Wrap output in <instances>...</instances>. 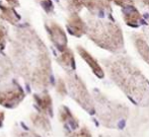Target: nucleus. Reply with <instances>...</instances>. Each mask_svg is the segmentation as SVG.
<instances>
[{"mask_svg": "<svg viewBox=\"0 0 149 137\" xmlns=\"http://www.w3.org/2000/svg\"><path fill=\"white\" fill-rule=\"evenodd\" d=\"M17 33L11 44V52L18 72L33 87L43 89L48 86L51 76L47 48L31 29H22Z\"/></svg>", "mask_w": 149, "mask_h": 137, "instance_id": "nucleus-1", "label": "nucleus"}, {"mask_svg": "<svg viewBox=\"0 0 149 137\" xmlns=\"http://www.w3.org/2000/svg\"><path fill=\"white\" fill-rule=\"evenodd\" d=\"M102 62L112 80L124 92L136 103L147 104L149 102V81L129 59L115 57Z\"/></svg>", "mask_w": 149, "mask_h": 137, "instance_id": "nucleus-2", "label": "nucleus"}, {"mask_svg": "<svg viewBox=\"0 0 149 137\" xmlns=\"http://www.w3.org/2000/svg\"><path fill=\"white\" fill-rule=\"evenodd\" d=\"M86 34L93 43L102 49L112 53H120L124 50L122 29L115 22L88 17Z\"/></svg>", "mask_w": 149, "mask_h": 137, "instance_id": "nucleus-3", "label": "nucleus"}, {"mask_svg": "<svg viewBox=\"0 0 149 137\" xmlns=\"http://www.w3.org/2000/svg\"><path fill=\"white\" fill-rule=\"evenodd\" d=\"M98 109V118L107 127H117L119 123L125 121L128 115V109L125 105H120L109 101L106 96L98 94L95 96Z\"/></svg>", "mask_w": 149, "mask_h": 137, "instance_id": "nucleus-4", "label": "nucleus"}, {"mask_svg": "<svg viewBox=\"0 0 149 137\" xmlns=\"http://www.w3.org/2000/svg\"><path fill=\"white\" fill-rule=\"evenodd\" d=\"M67 85L70 92L71 96L82 107L85 111H87L89 114H93L95 111L94 103L91 96L89 94L85 84L81 80L79 76L76 74L70 72L67 76Z\"/></svg>", "mask_w": 149, "mask_h": 137, "instance_id": "nucleus-5", "label": "nucleus"}, {"mask_svg": "<svg viewBox=\"0 0 149 137\" xmlns=\"http://www.w3.org/2000/svg\"><path fill=\"white\" fill-rule=\"evenodd\" d=\"M24 99V92L19 85L0 90V105L6 108H14Z\"/></svg>", "mask_w": 149, "mask_h": 137, "instance_id": "nucleus-6", "label": "nucleus"}, {"mask_svg": "<svg viewBox=\"0 0 149 137\" xmlns=\"http://www.w3.org/2000/svg\"><path fill=\"white\" fill-rule=\"evenodd\" d=\"M46 29L49 31V36L51 41L55 45V47L60 52L67 49V37L64 29L56 22H50L48 26H46Z\"/></svg>", "mask_w": 149, "mask_h": 137, "instance_id": "nucleus-7", "label": "nucleus"}, {"mask_svg": "<svg viewBox=\"0 0 149 137\" xmlns=\"http://www.w3.org/2000/svg\"><path fill=\"white\" fill-rule=\"evenodd\" d=\"M67 27L69 33L75 37H81L87 31V24L77 13H71L67 20Z\"/></svg>", "mask_w": 149, "mask_h": 137, "instance_id": "nucleus-8", "label": "nucleus"}, {"mask_svg": "<svg viewBox=\"0 0 149 137\" xmlns=\"http://www.w3.org/2000/svg\"><path fill=\"white\" fill-rule=\"evenodd\" d=\"M123 18L126 24L132 27H137L142 22V15L139 10L133 5H128L123 7Z\"/></svg>", "mask_w": 149, "mask_h": 137, "instance_id": "nucleus-9", "label": "nucleus"}, {"mask_svg": "<svg viewBox=\"0 0 149 137\" xmlns=\"http://www.w3.org/2000/svg\"><path fill=\"white\" fill-rule=\"evenodd\" d=\"M77 52H78V54L81 56V58L88 64V66L91 68V70L93 71V73L96 76L100 77V78H102V77L104 76V69L102 68V66L98 64L97 61H96L84 48H82L81 46H78V47H77Z\"/></svg>", "mask_w": 149, "mask_h": 137, "instance_id": "nucleus-10", "label": "nucleus"}, {"mask_svg": "<svg viewBox=\"0 0 149 137\" xmlns=\"http://www.w3.org/2000/svg\"><path fill=\"white\" fill-rule=\"evenodd\" d=\"M35 101L41 113L47 116H52V99L48 92H45L41 94H35Z\"/></svg>", "mask_w": 149, "mask_h": 137, "instance_id": "nucleus-11", "label": "nucleus"}, {"mask_svg": "<svg viewBox=\"0 0 149 137\" xmlns=\"http://www.w3.org/2000/svg\"><path fill=\"white\" fill-rule=\"evenodd\" d=\"M85 7L92 14H100L111 11V5L108 0H86Z\"/></svg>", "mask_w": 149, "mask_h": 137, "instance_id": "nucleus-12", "label": "nucleus"}, {"mask_svg": "<svg viewBox=\"0 0 149 137\" xmlns=\"http://www.w3.org/2000/svg\"><path fill=\"white\" fill-rule=\"evenodd\" d=\"M59 119L60 121L66 126L67 128L71 129L70 131H74L78 127V120L72 115L70 110L66 107H62L59 111Z\"/></svg>", "mask_w": 149, "mask_h": 137, "instance_id": "nucleus-13", "label": "nucleus"}, {"mask_svg": "<svg viewBox=\"0 0 149 137\" xmlns=\"http://www.w3.org/2000/svg\"><path fill=\"white\" fill-rule=\"evenodd\" d=\"M58 61H59L61 66L66 71H68V73L72 72L75 69L74 55H73V52L70 49H68V48L61 52V55L58 58Z\"/></svg>", "mask_w": 149, "mask_h": 137, "instance_id": "nucleus-14", "label": "nucleus"}, {"mask_svg": "<svg viewBox=\"0 0 149 137\" xmlns=\"http://www.w3.org/2000/svg\"><path fill=\"white\" fill-rule=\"evenodd\" d=\"M134 45H135L138 53L142 57V59L149 64V46L145 39L140 35L135 36L134 37Z\"/></svg>", "mask_w": 149, "mask_h": 137, "instance_id": "nucleus-15", "label": "nucleus"}, {"mask_svg": "<svg viewBox=\"0 0 149 137\" xmlns=\"http://www.w3.org/2000/svg\"><path fill=\"white\" fill-rule=\"evenodd\" d=\"M31 119L33 121V124L38 129H41L43 131H50L51 130V124L48 119V116L45 114L41 113V112L37 114H33L31 116Z\"/></svg>", "mask_w": 149, "mask_h": 137, "instance_id": "nucleus-16", "label": "nucleus"}, {"mask_svg": "<svg viewBox=\"0 0 149 137\" xmlns=\"http://www.w3.org/2000/svg\"><path fill=\"white\" fill-rule=\"evenodd\" d=\"M0 17H2L6 22H10L12 24H16L18 20H19L18 15L15 13V11L11 7L2 5V4H0Z\"/></svg>", "mask_w": 149, "mask_h": 137, "instance_id": "nucleus-17", "label": "nucleus"}, {"mask_svg": "<svg viewBox=\"0 0 149 137\" xmlns=\"http://www.w3.org/2000/svg\"><path fill=\"white\" fill-rule=\"evenodd\" d=\"M86 4V0H67V6L68 9L72 13L79 12Z\"/></svg>", "mask_w": 149, "mask_h": 137, "instance_id": "nucleus-18", "label": "nucleus"}, {"mask_svg": "<svg viewBox=\"0 0 149 137\" xmlns=\"http://www.w3.org/2000/svg\"><path fill=\"white\" fill-rule=\"evenodd\" d=\"M9 74V64H8L7 60H5L4 58H2V56H0V82L4 78H7Z\"/></svg>", "mask_w": 149, "mask_h": 137, "instance_id": "nucleus-19", "label": "nucleus"}, {"mask_svg": "<svg viewBox=\"0 0 149 137\" xmlns=\"http://www.w3.org/2000/svg\"><path fill=\"white\" fill-rule=\"evenodd\" d=\"M68 137H92L91 133L88 130V128L83 127L81 128L78 131H71L70 133L68 134Z\"/></svg>", "mask_w": 149, "mask_h": 137, "instance_id": "nucleus-20", "label": "nucleus"}, {"mask_svg": "<svg viewBox=\"0 0 149 137\" xmlns=\"http://www.w3.org/2000/svg\"><path fill=\"white\" fill-rule=\"evenodd\" d=\"M56 89H57V92L62 96H65L67 94V86L66 83L63 79L59 78L57 81V85H56Z\"/></svg>", "mask_w": 149, "mask_h": 137, "instance_id": "nucleus-21", "label": "nucleus"}, {"mask_svg": "<svg viewBox=\"0 0 149 137\" xmlns=\"http://www.w3.org/2000/svg\"><path fill=\"white\" fill-rule=\"evenodd\" d=\"M6 38H7V29L0 22V47H3L5 45Z\"/></svg>", "mask_w": 149, "mask_h": 137, "instance_id": "nucleus-22", "label": "nucleus"}, {"mask_svg": "<svg viewBox=\"0 0 149 137\" xmlns=\"http://www.w3.org/2000/svg\"><path fill=\"white\" fill-rule=\"evenodd\" d=\"M108 1L109 2L113 1L115 4H117V5L125 7V6H128V5H133L135 0H108Z\"/></svg>", "mask_w": 149, "mask_h": 137, "instance_id": "nucleus-23", "label": "nucleus"}, {"mask_svg": "<svg viewBox=\"0 0 149 137\" xmlns=\"http://www.w3.org/2000/svg\"><path fill=\"white\" fill-rule=\"evenodd\" d=\"M41 4L43 5L44 9L47 12H51L53 11V4H52L51 0H40Z\"/></svg>", "mask_w": 149, "mask_h": 137, "instance_id": "nucleus-24", "label": "nucleus"}, {"mask_svg": "<svg viewBox=\"0 0 149 137\" xmlns=\"http://www.w3.org/2000/svg\"><path fill=\"white\" fill-rule=\"evenodd\" d=\"M16 137H39L35 133H30V132H20Z\"/></svg>", "mask_w": 149, "mask_h": 137, "instance_id": "nucleus-25", "label": "nucleus"}, {"mask_svg": "<svg viewBox=\"0 0 149 137\" xmlns=\"http://www.w3.org/2000/svg\"><path fill=\"white\" fill-rule=\"evenodd\" d=\"M8 4L12 6H17L18 5V0H6Z\"/></svg>", "mask_w": 149, "mask_h": 137, "instance_id": "nucleus-26", "label": "nucleus"}, {"mask_svg": "<svg viewBox=\"0 0 149 137\" xmlns=\"http://www.w3.org/2000/svg\"><path fill=\"white\" fill-rule=\"evenodd\" d=\"M4 113L3 112H0V127H1V125H2V123H3V120H4Z\"/></svg>", "mask_w": 149, "mask_h": 137, "instance_id": "nucleus-27", "label": "nucleus"}, {"mask_svg": "<svg viewBox=\"0 0 149 137\" xmlns=\"http://www.w3.org/2000/svg\"><path fill=\"white\" fill-rule=\"evenodd\" d=\"M143 4H145L146 6H149V0H140Z\"/></svg>", "mask_w": 149, "mask_h": 137, "instance_id": "nucleus-28", "label": "nucleus"}]
</instances>
